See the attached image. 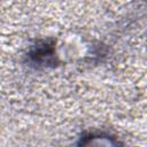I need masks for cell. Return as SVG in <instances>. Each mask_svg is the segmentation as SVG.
Returning <instances> with one entry per match:
<instances>
[{
	"instance_id": "6da1fadb",
	"label": "cell",
	"mask_w": 147,
	"mask_h": 147,
	"mask_svg": "<svg viewBox=\"0 0 147 147\" xmlns=\"http://www.w3.org/2000/svg\"><path fill=\"white\" fill-rule=\"evenodd\" d=\"M29 60L37 67H48L55 63V46L49 40H42L33 45L29 53Z\"/></svg>"
}]
</instances>
